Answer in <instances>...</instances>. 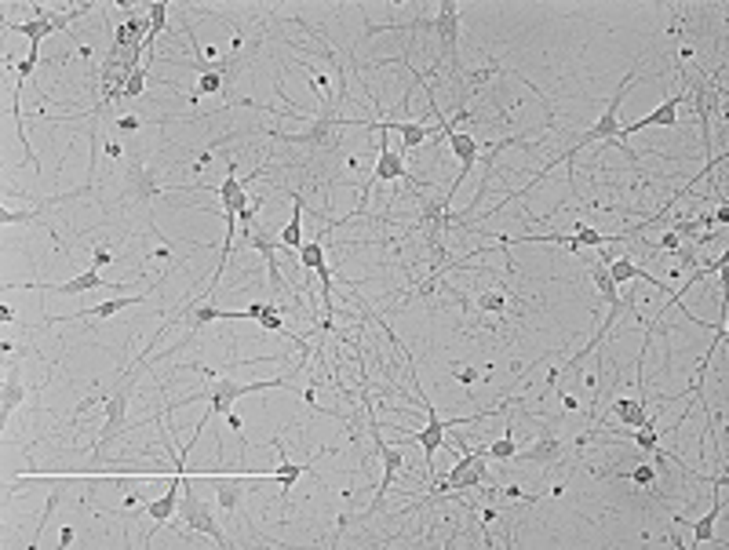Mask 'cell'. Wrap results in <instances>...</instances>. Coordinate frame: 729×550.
Instances as JSON below:
<instances>
[{
	"mask_svg": "<svg viewBox=\"0 0 729 550\" xmlns=\"http://www.w3.org/2000/svg\"><path fill=\"white\" fill-rule=\"evenodd\" d=\"M175 514H179V525L187 529V532H201V536H211L219 546H234V539H230L226 529L219 525V517H216V510H211V503H204V500L194 493L190 481H182V507H179Z\"/></svg>",
	"mask_w": 729,
	"mask_h": 550,
	"instance_id": "3",
	"label": "cell"
},
{
	"mask_svg": "<svg viewBox=\"0 0 729 550\" xmlns=\"http://www.w3.org/2000/svg\"><path fill=\"white\" fill-rule=\"evenodd\" d=\"M22 288H37V292H55V295H81V292H96V288H128V285H110L99 266H91L84 273H77V278L70 281H34V285H22Z\"/></svg>",
	"mask_w": 729,
	"mask_h": 550,
	"instance_id": "9",
	"label": "cell"
},
{
	"mask_svg": "<svg viewBox=\"0 0 729 550\" xmlns=\"http://www.w3.org/2000/svg\"><path fill=\"white\" fill-rule=\"evenodd\" d=\"M161 288V285H157ZM157 288H150V292H139V295H120V299H106V302H99V307H84V310H77V314H48L44 317V325H70V321H88V317H113V314H120V310H128V307H139V302H146L150 295H154Z\"/></svg>",
	"mask_w": 729,
	"mask_h": 550,
	"instance_id": "8",
	"label": "cell"
},
{
	"mask_svg": "<svg viewBox=\"0 0 729 550\" xmlns=\"http://www.w3.org/2000/svg\"><path fill=\"white\" fill-rule=\"evenodd\" d=\"M485 452H489V463H510V460H514V452H518V441H514V434L507 431L500 441H493Z\"/></svg>",
	"mask_w": 729,
	"mask_h": 550,
	"instance_id": "13",
	"label": "cell"
},
{
	"mask_svg": "<svg viewBox=\"0 0 729 550\" xmlns=\"http://www.w3.org/2000/svg\"><path fill=\"white\" fill-rule=\"evenodd\" d=\"M711 219H715L718 226H725V223H729V208H725V201H722V204L715 208V216H711Z\"/></svg>",
	"mask_w": 729,
	"mask_h": 550,
	"instance_id": "17",
	"label": "cell"
},
{
	"mask_svg": "<svg viewBox=\"0 0 729 550\" xmlns=\"http://www.w3.org/2000/svg\"><path fill=\"white\" fill-rule=\"evenodd\" d=\"M456 379H460V383H474V379H478V369H456Z\"/></svg>",
	"mask_w": 729,
	"mask_h": 550,
	"instance_id": "18",
	"label": "cell"
},
{
	"mask_svg": "<svg viewBox=\"0 0 729 550\" xmlns=\"http://www.w3.org/2000/svg\"><path fill=\"white\" fill-rule=\"evenodd\" d=\"M303 204H307V194H303V190H292V219H288V226L278 233L285 252L303 248Z\"/></svg>",
	"mask_w": 729,
	"mask_h": 550,
	"instance_id": "11",
	"label": "cell"
},
{
	"mask_svg": "<svg viewBox=\"0 0 729 550\" xmlns=\"http://www.w3.org/2000/svg\"><path fill=\"white\" fill-rule=\"evenodd\" d=\"M22 401H26V383L19 376V361H15V369L4 376V393H0V419H4V426L12 423V416Z\"/></svg>",
	"mask_w": 729,
	"mask_h": 550,
	"instance_id": "10",
	"label": "cell"
},
{
	"mask_svg": "<svg viewBox=\"0 0 729 550\" xmlns=\"http://www.w3.org/2000/svg\"><path fill=\"white\" fill-rule=\"evenodd\" d=\"M58 500H63V488H51V496H48V507H44V514H41V525H37L34 539H29V546H37V543L44 539V525L51 522V514L58 510Z\"/></svg>",
	"mask_w": 729,
	"mask_h": 550,
	"instance_id": "15",
	"label": "cell"
},
{
	"mask_svg": "<svg viewBox=\"0 0 729 550\" xmlns=\"http://www.w3.org/2000/svg\"><path fill=\"white\" fill-rule=\"evenodd\" d=\"M110 259H113V256L106 252V244H99V248H96V266H106Z\"/></svg>",
	"mask_w": 729,
	"mask_h": 550,
	"instance_id": "19",
	"label": "cell"
},
{
	"mask_svg": "<svg viewBox=\"0 0 729 550\" xmlns=\"http://www.w3.org/2000/svg\"><path fill=\"white\" fill-rule=\"evenodd\" d=\"M638 84V66L620 80V88L613 91V95H610V103H605V110H602V117L595 120V125L584 132V135H576L565 149H572V154H580V149L584 146H591V142H624V135H620V103H624V95H627V91ZM627 146V142H624Z\"/></svg>",
	"mask_w": 729,
	"mask_h": 550,
	"instance_id": "1",
	"label": "cell"
},
{
	"mask_svg": "<svg viewBox=\"0 0 729 550\" xmlns=\"http://www.w3.org/2000/svg\"><path fill=\"white\" fill-rule=\"evenodd\" d=\"M565 455H569V445L558 438V434H551V431H547V426H543V431H540V438L526 448V452H514V460L510 463H536V467H558L562 460H565Z\"/></svg>",
	"mask_w": 729,
	"mask_h": 550,
	"instance_id": "7",
	"label": "cell"
},
{
	"mask_svg": "<svg viewBox=\"0 0 729 550\" xmlns=\"http://www.w3.org/2000/svg\"><path fill=\"white\" fill-rule=\"evenodd\" d=\"M0 317H4V321L12 325V321H15V310H12V307H0Z\"/></svg>",
	"mask_w": 729,
	"mask_h": 550,
	"instance_id": "20",
	"label": "cell"
},
{
	"mask_svg": "<svg viewBox=\"0 0 729 550\" xmlns=\"http://www.w3.org/2000/svg\"><path fill=\"white\" fill-rule=\"evenodd\" d=\"M58 543L70 546V543H73V529H63V539H58Z\"/></svg>",
	"mask_w": 729,
	"mask_h": 550,
	"instance_id": "21",
	"label": "cell"
},
{
	"mask_svg": "<svg viewBox=\"0 0 729 550\" xmlns=\"http://www.w3.org/2000/svg\"><path fill=\"white\" fill-rule=\"evenodd\" d=\"M682 103H686V91L679 88L675 95H667L653 113H646V117L631 120V125H624V128H620L624 142H627L631 135H638V132H646V128H679V106H682Z\"/></svg>",
	"mask_w": 729,
	"mask_h": 550,
	"instance_id": "6",
	"label": "cell"
},
{
	"mask_svg": "<svg viewBox=\"0 0 729 550\" xmlns=\"http://www.w3.org/2000/svg\"><path fill=\"white\" fill-rule=\"evenodd\" d=\"M245 477H216V503H219V510L223 514H237V507H241V500H245Z\"/></svg>",
	"mask_w": 729,
	"mask_h": 550,
	"instance_id": "12",
	"label": "cell"
},
{
	"mask_svg": "<svg viewBox=\"0 0 729 550\" xmlns=\"http://www.w3.org/2000/svg\"><path fill=\"white\" fill-rule=\"evenodd\" d=\"M299 263L307 266V270L325 266V241H321V237H314V241L303 244V248H299Z\"/></svg>",
	"mask_w": 729,
	"mask_h": 550,
	"instance_id": "14",
	"label": "cell"
},
{
	"mask_svg": "<svg viewBox=\"0 0 729 550\" xmlns=\"http://www.w3.org/2000/svg\"><path fill=\"white\" fill-rule=\"evenodd\" d=\"M165 190L172 187H161V175L146 164H128L125 175H120V194H117V204L125 208H135V204H150L154 197H161Z\"/></svg>",
	"mask_w": 729,
	"mask_h": 550,
	"instance_id": "4",
	"label": "cell"
},
{
	"mask_svg": "<svg viewBox=\"0 0 729 550\" xmlns=\"http://www.w3.org/2000/svg\"><path fill=\"white\" fill-rule=\"evenodd\" d=\"M142 125H146L142 117H135V113H125V117H117V120H113V132H117V135H132V132H139Z\"/></svg>",
	"mask_w": 729,
	"mask_h": 550,
	"instance_id": "16",
	"label": "cell"
},
{
	"mask_svg": "<svg viewBox=\"0 0 729 550\" xmlns=\"http://www.w3.org/2000/svg\"><path fill=\"white\" fill-rule=\"evenodd\" d=\"M460 4L456 0H441L438 15L431 19V37L438 44V55H434V66L431 70H460L464 58H460Z\"/></svg>",
	"mask_w": 729,
	"mask_h": 550,
	"instance_id": "2",
	"label": "cell"
},
{
	"mask_svg": "<svg viewBox=\"0 0 729 550\" xmlns=\"http://www.w3.org/2000/svg\"><path fill=\"white\" fill-rule=\"evenodd\" d=\"M449 146H452V157L456 161H460V172H456V179L449 182V187H445V194H449V201L456 197V194H460V187H464V182H467V175L474 172V164H478V157H481V142L471 135V132H460V128H456L449 139H445Z\"/></svg>",
	"mask_w": 729,
	"mask_h": 550,
	"instance_id": "5",
	"label": "cell"
}]
</instances>
